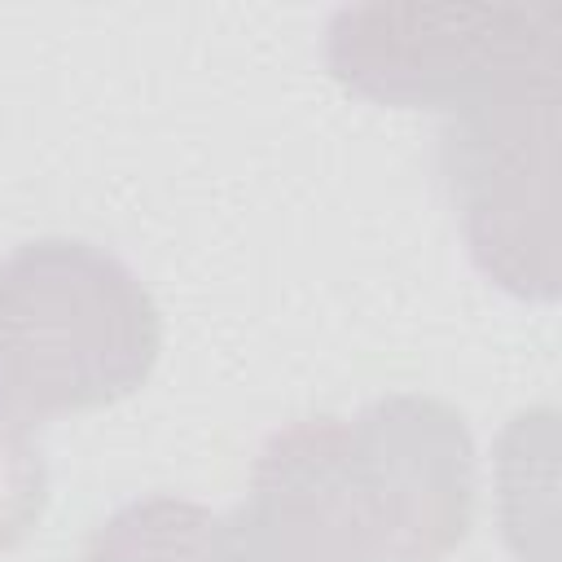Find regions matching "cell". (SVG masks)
Instances as JSON below:
<instances>
[{
	"mask_svg": "<svg viewBox=\"0 0 562 562\" xmlns=\"http://www.w3.org/2000/svg\"><path fill=\"white\" fill-rule=\"evenodd\" d=\"M40 496H44L40 452L26 443L13 417H0V544L26 531V522L40 514Z\"/></svg>",
	"mask_w": 562,
	"mask_h": 562,
	"instance_id": "3957f363",
	"label": "cell"
},
{
	"mask_svg": "<svg viewBox=\"0 0 562 562\" xmlns=\"http://www.w3.org/2000/svg\"><path fill=\"white\" fill-rule=\"evenodd\" d=\"M105 531L145 562H215V522L193 505L149 501L119 514ZM88 562H114V558L88 553Z\"/></svg>",
	"mask_w": 562,
	"mask_h": 562,
	"instance_id": "7a4b0ae2",
	"label": "cell"
},
{
	"mask_svg": "<svg viewBox=\"0 0 562 562\" xmlns=\"http://www.w3.org/2000/svg\"><path fill=\"white\" fill-rule=\"evenodd\" d=\"M158 351L145 285L75 237L18 246L0 263V400L26 413L110 404Z\"/></svg>",
	"mask_w": 562,
	"mask_h": 562,
	"instance_id": "6da1fadb",
	"label": "cell"
}]
</instances>
